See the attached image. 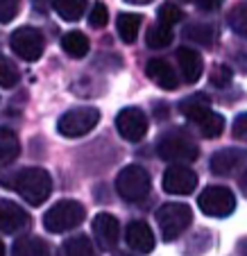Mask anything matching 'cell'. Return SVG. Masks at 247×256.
Returning a JSON list of instances; mask_svg holds the SVG:
<instances>
[{"mask_svg": "<svg viewBox=\"0 0 247 256\" xmlns=\"http://www.w3.org/2000/svg\"><path fill=\"white\" fill-rule=\"evenodd\" d=\"M140 23H143V18H140L138 14H118V20H116L118 36H120L125 44H134L136 36H138Z\"/></svg>", "mask_w": 247, "mask_h": 256, "instance_id": "obj_22", "label": "cell"}, {"mask_svg": "<svg viewBox=\"0 0 247 256\" xmlns=\"http://www.w3.org/2000/svg\"><path fill=\"white\" fill-rule=\"evenodd\" d=\"M222 5V0H198V7L204 12H216Z\"/></svg>", "mask_w": 247, "mask_h": 256, "instance_id": "obj_34", "label": "cell"}, {"mask_svg": "<svg viewBox=\"0 0 247 256\" xmlns=\"http://www.w3.org/2000/svg\"><path fill=\"white\" fill-rule=\"evenodd\" d=\"M182 18H184V12H182L177 5H172V2H166V5L159 7V23L172 28V25L180 23Z\"/></svg>", "mask_w": 247, "mask_h": 256, "instance_id": "obj_28", "label": "cell"}, {"mask_svg": "<svg viewBox=\"0 0 247 256\" xmlns=\"http://www.w3.org/2000/svg\"><path fill=\"white\" fill-rule=\"evenodd\" d=\"M20 82V70L12 59H7L5 54H0V86L12 88Z\"/></svg>", "mask_w": 247, "mask_h": 256, "instance_id": "obj_26", "label": "cell"}, {"mask_svg": "<svg viewBox=\"0 0 247 256\" xmlns=\"http://www.w3.org/2000/svg\"><path fill=\"white\" fill-rule=\"evenodd\" d=\"M125 2H130V5H148L152 0H125Z\"/></svg>", "mask_w": 247, "mask_h": 256, "instance_id": "obj_35", "label": "cell"}, {"mask_svg": "<svg viewBox=\"0 0 247 256\" xmlns=\"http://www.w3.org/2000/svg\"><path fill=\"white\" fill-rule=\"evenodd\" d=\"M164 190L168 195H190L198 188V174L184 164H174L164 172V182H161Z\"/></svg>", "mask_w": 247, "mask_h": 256, "instance_id": "obj_9", "label": "cell"}, {"mask_svg": "<svg viewBox=\"0 0 247 256\" xmlns=\"http://www.w3.org/2000/svg\"><path fill=\"white\" fill-rule=\"evenodd\" d=\"M208 106H211L208 96H204V93H195V96H190V98H186V100L180 102V112H182V116L188 118V120L193 122L200 114L206 112Z\"/></svg>", "mask_w": 247, "mask_h": 256, "instance_id": "obj_23", "label": "cell"}, {"mask_svg": "<svg viewBox=\"0 0 247 256\" xmlns=\"http://www.w3.org/2000/svg\"><path fill=\"white\" fill-rule=\"evenodd\" d=\"M20 154V140L10 127H0V168L14 164Z\"/></svg>", "mask_w": 247, "mask_h": 256, "instance_id": "obj_17", "label": "cell"}, {"mask_svg": "<svg viewBox=\"0 0 247 256\" xmlns=\"http://www.w3.org/2000/svg\"><path fill=\"white\" fill-rule=\"evenodd\" d=\"M177 64H180V70L188 84H195L200 78H202L204 62H202V54H200L198 50L188 48V46L180 48L177 50Z\"/></svg>", "mask_w": 247, "mask_h": 256, "instance_id": "obj_15", "label": "cell"}, {"mask_svg": "<svg viewBox=\"0 0 247 256\" xmlns=\"http://www.w3.org/2000/svg\"><path fill=\"white\" fill-rule=\"evenodd\" d=\"M150 174L143 166H127L116 177V190L127 202H143L150 195Z\"/></svg>", "mask_w": 247, "mask_h": 256, "instance_id": "obj_4", "label": "cell"}, {"mask_svg": "<svg viewBox=\"0 0 247 256\" xmlns=\"http://www.w3.org/2000/svg\"><path fill=\"white\" fill-rule=\"evenodd\" d=\"M198 206L211 218H227L236 211V198L227 186H208L200 195Z\"/></svg>", "mask_w": 247, "mask_h": 256, "instance_id": "obj_8", "label": "cell"}, {"mask_svg": "<svg viewBox=\"0 0 247 256\" xmlns=\"http://www.w3.org/2000/svg\"><path fill=\"white\" fill-rule=\"evenodd\" d=\"M62 48L66 50V54H70L73 59H82V57L88 54L91 44H88L86 34L78 32V30H70V32H66L62 36Z\"/></svg>", "mask_w": 247, "mask_h": 256, "instance_id": "obj_19", "label": "cell"}, {"mask_svg": "<svg viewBox=\"0 0 247 256\" xmlns=\"http://www.w3.org/2000/svg\"><path fill=\"white\" fill-rule=\"evenodd\" d=\"M118 256H132V254H118Z\"/></svg>", "mask_w": 247, "mask_h": 256, "instance_id": "obj_37", "label": "cell"}, {"mask_svg": "<svg viewBox=\"0 0 247 256\" xmlns=\"http://www.w3.org/2000/svg\"><path fill=\"white\" fill-rule=\"evenodd\" d=\"M125 240L138 254H150L154 250V234H152L150 224L143 222V220H134V222L127 224L125 229Z\"/></svg>", "mask_w": 247, "mask_h": 256, "instance_id": "obj_13", "label": "cell"}, {"mask_svg": "<svg viewBox=\"0 0 247 256\" xmlns=\"http://www.w3.org/2000/svg\"><path fill=\"white\" fill-rule=\"evenodd\" d=\"M107 23H109V10H107V5L96 2V5H93V10H91V14H88V25H91V28H96V30H100V28H104Z\"/></svg>", "mask_w": 247, "mask_h": 256, "instance_id": "obj_29", "label": "cell"}, {"mask_svg": "<svg viewBox=\"0 0 247 256\" xmlns=\"http://www.w3.org/2000/svg\"><path fill=\"white\" fill-rule=\"evenodd\" d=\"M64 256H96L91 238L86 236H73L64 242Z\"/></svg>", "mask_w": 247, "mask_h": 256, "instance_id": "obj_25", "label": "cell"}, {"mask_svg": "<svg viewBox=\"0 0 247 256\" xmlns=\"http://www.w3.org/2000/svg\"><path fill=\"white\" fill-rule=\"evenodd\" d=\"M174 34H172V28L170 25H164V23H156L148 30V48L152 50H164L172 44Z\"/></svg>", "mask_w": 247, "mask_h": 256, "instance_id": "obj_24", "label": "cell"}, {"mask_svg": "<svg viewBox=\"0 0 247 256\" xmlns=\"http://www.w3.org/2000/svg\"><path fill=\"white\" fill-rule=\"evenodd\" d=\"M0 256H5V245H2V240H0Z\"/></svg>", "mask_w": 247, "mask_h": 256, "instance_id": "obj_36", "label": "cell"}, {"mask_svg": "<svg viewBox=\"0 0 247 256\" xmlns=\"http://www.w3.org/2000/svg\"><path fill=\"white\" fill-rule=\"evenodd\" d=\"M184 34H186V39L195 41V44H200V46H211L214 44V28L206 25V23L188 25V28L184 30Z\"/></svg>", "mask_w": 247, "mask_h": 256, "instance_id": "obj_27", "label": "cell"}, {"mask_svg": "<svg viewBox=\"0 0 247 256\" xmlns=\"http://www.w3.org/2000/svg\"><path fill=\"white\" fill-rule=\"evenodd\" d=\"M100 122V112L96 106H78L66 112L57 122V130L66 138H80L93 132V127Z\"/></svg>", "mask_w": 247, "mask_h": 256, "instance_id": "obj_6", "label": "cell"}, {"mask_svg": "<svg viewBox=\"0 0 247 256\" xmlns=\"http://www.w3.org/2000/svg\"><path fill=\"white\" fill-rule=\"evenodd\" d=\"M242 164H245V152L240 148H227L211 156V172L218 177H227V174L236 172Z\"/></svg>", "mask_w": 247, "mask_h": 256, "instance_id": "obj_14", "label": "cell"}, {"mask_svg": "<svg viewBox=\"0 0 247 256\" xmlns=\"http://www.w3.org/2000/svg\"><path fill=\"white\" fill-rule=\"evenodd\" d=\"M86 218V208L78 202V200H62V202L52 204L44 216V227L50 234H64L70 229L80 227Z\"/></svg>", "mask_w": 247, "mask_h": 256, "instance_id": "obj_2", "label": "cell"}, {"mask_svg": "<svg viewBox=\"0 0 247 256\" xmlns=\"http://www.w3.org/2000/svg\"><path fill=\"white\" fill-rule=\"evenodd\" d=\"M156 152L168 164H193L200 154V148L188 136L180 134V132H172V134H166L159 138Z\"/></svg>", "mask_w": 247, "mask_h": 256, "instance_id": "obj_5", "label": "cell"}, {"mask_svg": "<svg viewBox=\"0 0 247 256\" xmlns=\"http://www.w3.org/2000/svg\"><path fill=\"white\" fill-rule=\"evenodd\" d=\"M245 122H247V116L245 114H238L236 120H234V138L245 140Z\"/></svg>", "mask_w": 247, "mask_h": 256, "instance_id": "obj_33", "label": "cell"}, {"mask_svg": "<svg viewBox=\"0 0 247 256\" xmlns=\"http://www.w3.org/2000/svg\"><path fill=\"white\" fill-rule=\"evenodd\" d=\"M12 254L14 256H50V245L44 240V238L25 236V238H18V240L14 242Z\"/></svg>", "mask_w": 247, "mask_h": 256, "instance_id": "obj_20", "label": "cell"}, {"mask_svg": "<svg viewBox=\"0 0 247 256\" xmlns=\"http://www.w3.org/2000/svg\"><path fill=\"white\" fill-rule=\"evenodd\" d=\"M30 227V216L23 206L0 198V234H20Z\"/></svg>", "mask_w": 247, "mask_h": 256, "instance_id": "obj_12", "label": "cell"}, {"mask_svg": "<svg viewBox=\"0 0 247 256\" xmlns=\"http://www.w3.org/2000/svg\"><path fill=\"white\" fill-rule=\"evenodd\" d=\"M116 130L125 140H140L148 134V116L136 106H127L116 116Z\"/></svg>", "mask_w": 247, "mask_h": 256, "instance_id": "obj_10", "label": "cell"}, {"mask_svg": "<svg viewBox=\"0 0 247 256\" xmlns=\"http://www.w3.org/2000/svg\"><path fill=\"white\" fill-rule=\"evenodd\" d=\"M146 75L156 84V86L166 88V91L177 88V84H180L174 68L170 66L168 62H164V59H150V62L146 64Z\"/></svg>", "mask_w": 247, "mask_h": 256, "instance_id": "obj_16", "label": "cell"}, {"mask_svg": "<svg viewBox=\"0 0 247 256\" xmlns=\"http://www.w3.org/2000/svg\"><path fill=\"white\" fill-rule=\"evenodd\" d=\"M20 12V0H0V23H12Z\"/></svg>", "mask_w": 247, "mask_h": 256, "instance_id": "obj_31", "label": "cell"}, {"mask_svg": "<svg viewBox=\"0 0 247 256\" xmlns=\"http://www.w3.org/2000/svg\"><path fill=\"white\" fill-rule=\"evenodd\" d=\"M52 10L62 16V20L75 23L86 12V0H52Z\"/></svg>", "mask_w": 247, "mask_h": 256, "instance_id": "obj_21", "label": "cell"}, {"mask_svg": "<svg viewBox=\"0 0 247 256\" xmlns=\"http://www.w3.org/2000/svg\"><path fill=\"white\" fill-rule=\"evenodd\" d=\"M93 234H96L98 245L104 252L116 250L118 240H120V222H118V218L112 216V213H98L93 218Z\"/></svg>", "mask_w": 247, "mask_h": 256, "instance_id": "obj_11", "label": "cell"}, {"mask_svg": "<svg viewBox=\"0 0 247 256\" xmlns=\"http://www.w3.org/2000/svg\"><path fill=\"white\" fill-rule=\"evenodd\" d=\"M193 122L198 125L200 134L206 136V138H218V136L224 132V118L220 116V114H216L211 106H208L206 112L200 114Z\"/></svg>", "mask_w": 247, "mask_h": 256, "instance_id": "obj_18", "label": "cell"}, {"mask_svg": "<svg viewBox=\"0 0 247 256\" xmlns=\"http://www.w3.org/2000/svg\"><path fill=\"white\" fill-rule=\"evenodd\" d=\"M208 78H211V84H214V86H224V84L232 82V68L220 64V66L214 68V72H211Z\"/></svg>", "mask_w": 247, "mask_h": 256, "instance_id": "obj_32", "label": "cell"}, {"mask_svg": "<svg viewBox=\"0 0 247 256\" xmlns=\"http://www.w3.org/2000/svg\"><path fill=\"white\" fill-rule=\"evenodd\" d=\"M229 25H232V30L236 34L245 36V32H247V28H245V2H242V5H236L232 10V14H229Z\"/></svg>", "mask_w": 247, "mask_h": 256, "instance_id": "obj_30", "label": "cell"}, {"mask_svg": "<svg viewBox=\"0 0 247 256\" xmlns=\"http://www.w3.org/2000/svg\"><path fill=\"white\" fill-rule=\"evenodd\" d=\"M10 46L14 50V54H18L25 62H39L41 54H44L46 41H44V34L36 28H28L25 25V28H18L12 32Z\"/></svg>", "mask_w": 247, "mask_h": 256, "instance_id": "obj_7", "label": "cell"}, {"mask_svg": "<svg viewBox=\"0 0 247 256\" xmlns=\"http://www.w3.org/2000/svg\"><path fill=\"white\" fill-rule=\"evenodd\" d=\"M2 186L16 190L32 206H41L52 193V177L48 170L39 168V166H30V168L14 172L12 177H5Z\"/></svg>", "mask_w": 247, "mask_h": 256, "instance_id": "obj_1", "label": "cell"}, {"mask_svg": "<svg viewBox=\"0 0 247 256\" xmlns=\"http://www.w3.org/2000/svg\"><path fill=\"white\" fill-rule=\"evenodd\" d=\"M190 222H193V211H190L188 204L170 202V204H164L156 211V224L161 229L164 240H168V242L174 240V238H180L190 227Z\"/></svg>", "mask_w": 247, "mask_h": 256, "instance_id": "obj_3", "label": "cell"}]
</instances>
